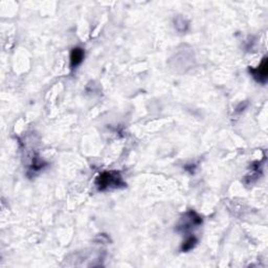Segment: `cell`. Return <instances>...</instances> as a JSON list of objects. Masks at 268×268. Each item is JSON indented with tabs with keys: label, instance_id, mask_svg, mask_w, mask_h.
I'll return each instance as SVG.
<instances>
[{
	"label": "cell",
	"instance_id": "obj_3",
	"mask_svg": "<svg viewBox=\"0 0 268 268\" xmlns=\"http://www.w3.org/2000/svg\"><path fill=\"white\" fill-rule=\"evenodd\" d=\"M249 73L253 77L257 82L259 83H266L267 75H268V64H267V57H264L261 64L257 68H249Z\"/></svg>",
	"mask_w": 268,
	"mask_h": 268
},
{
	"label": "cell",
	"instance_id": "obj_5",
	"mask_svg": "<svg viewBox=\"0 0 268 268\" xmlns=\"http://www.w3.org/2000/svg\"><path fill=\"white\" fill-rule=\"evenodd\" d=\"M197 242H198V240H197V238L195 236H189L181 244V249H180L181 251L187 252V251H190L191 249H193L196 246Z\"/></svg>",
	"mask_w": 268,
	"mask_h": 268
},
{
	"label": "cell",
	"instance_id": "obj_2",
	"mask_svg": "<svg viewBox=\"0 0 268 268\" xmlns=\"http://www.w3.org/2000/svg\"><path fill=\"white\" fill-rule=\"evenodd\" d=\"M201 223H202V218L197 214L196 211H190L180 219V222L177 225V230L187 232L194 228L199 227Z\"/></svg>",
	"mask_w": 268,
	"mask_h": 268
},
{
	"label": "cell",
	"instance_id": "obj_1",
	"mask_svg": "<svg viewBox=\"0 0 268 268\" xmlns=\"http://www.w3.org/2000/svg\"><path fill=\"white\" fill-rule=\"evenodd\" d=\"M96 186L98 191H108V190L121 189L126 187L122 175L116 171H106L101 173L96 179Z\"/></svg>",
	"mask_w": 268,
	"mask_h": 268
},
{
	"label": "cell",
	"instance_id": "obj_4",
	"mask_svg": "<svg viewBox=\"0 0 268 268\" xmlns=\"http://www.w3.org/2000/svg\"><path fill=\"white\" fill-rule=\"evenodd\" d=\"M85 57V52L81 47H75L73 48L72 53H70V67L72 69L77 68L79 65L82 64V62Z\"/></svg>",
	"mask_w": 268,
	"mask_h": 268
}]
</instances>
